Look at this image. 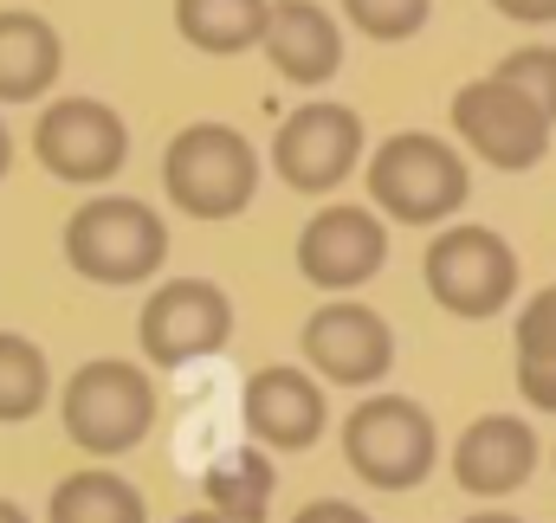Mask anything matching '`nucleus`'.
<instances>
[{"label": "nucleus", "instance_id": "1", "mask_svg": "<svg viewBox=\"0 0 556 523\" xmlns=\"http://www.w3.org/2000/svg\"><path fill=\"white\" fill-rule=\"evenodd\" d=\"M472 194V175L459 162L453 142L427 130H402L389 136L376 155H369V201L389 214V220H408V227H440L466 207Z\"/></svg>", "mask_w": 556, "mask_h": 523}, {"label": "nucleus", "instance_id": "2", "mask_svg": "<svg viewBox=\"0 0 556 523\" xmlns=\"http://www.w3.org/2000/svg\"><path fill=\"white\" fill-rule=\"evenodd\" d=\"M162 188L194 220H233L260 194V155L233 124H188L162 155Z\"/></svg>", "mask_w": 556, "mask_h": 523}, {"label": "nucleus", "instance_id": "3", "mask_svg": "<svg viewBox=\"0 0 556 523\" xmlns=\"http://www.w3.org/2000/svg\"><path fill=\"white\" fill-rule=\"evenodd\" d=\"M65 259L91 284H142L168 259V227L149 201L98 194L65 220Z\"/></svg>", "mask_w": 556, "mask_h": 523}, {"label": "nucleus", "instance_id": "4", "mask_svg": "<svg viewBox=\"0 0 556 523\" xmlns=\"http://www.w3.org/2000/svg\"><path fill=\"white\" fill-rule=\"evenodd\" d=\"M433 452H440L433 420H427V407H415L408 394H369L343 420V459L376 492H408V485H420L433 472Z\"/></svg>", "mask_w": 556, "mask_h": 523}, {"label": "nucleus", "instance_id": "5", "mask_svg": "<svg viewBox=\"0 0 556 523\" xmlns=\"http://www.w3.org/2000/svg\"><path fill=\"white\" fill-rule=\"evenodd\" d=\"M59 413H65L72 446H85L98 459H117V452L142 446V433L155 426V388H149V375H142L137 362L104 356V362H85L65 382Z\"/></svg>", "mask_w": 556, "mask_h": 523}, {"label": "nucleus", "instance_id": "6", "mask_svg": "<svg viewBox=\"0 0 556 523\" xmlns=\"http://www.w3.org/2000/svg\"><path fill=\"white\" fill-rule=\"evenodd\" d=\"M427 291L453 317H498L518 291V253L492 227H446L427 246Z\"/></svg>", "mask_w": 556, "mask_h": 523}, {"label": "nucleus", "instance_id": "7", "mask_svg": "<svg viewBox=\"0 0 556 523\" xmlns=\"http://www.w3.org/2000/svg\"><path fill=\"white\" fill-rule=\"evenodd\" d=\"M137 336H142V356H149L155 369H188V362L227 349V336H233V304H227V291L207 284V278H168L162 291H149Z\"/></svg>", "mask_w": 556, "mask_h": 523}, {"label": "nucleus", "instance_id": "8", "mask_svg": "<svg viewBox=\"0 0 556 523\" xmlns=\"http://www.w3.org/2000/svg\"><path fill=\"white\" fill-rule=\"evenodd\" d=\"M453 130L466 136L472 155H485L492 168L518 175V168H538L544 149H551V117L505 78H472L453 91Z\"/></svg>", "mask_w": 556, "mask_h": 523}, {"label": "nucleus", "instance_id": "9", "mask_svg": "<svg viewBox=\"0 0 556 523\" xmlns=\"http://www.w3.org/2000/svg\"><path fill=\"white\" fill-rule=\"evenodd\" d=\"M33 155L46 162V175L78 181V188H98V181H111V175L124 168L130 130H124V117H117L111 104H98V98H59V104H46L39 124H33Z\"/></svg>", "mask_w": 556, "mask_h": 523}, {"label": "nucleus", "instance_id": "10", "mask_svg": "<svg viewBox=\"0 0 556 523\" xmlns=\"http://www.w3.org/2000/svg\"><path fill=\"white\" fill-rule=\"evenodd\" d=\"M363 155V117L350 104H304L291 111L273 136V168L298 194H330L350 181Z\"/></svg>", "mask_w": 556, "mask_h": 523}, {"label": "nucleus", "instance_id": "11", "mask_svg": "<svg viewBox=\"0 0 556 523\" xmlns=\"http://www.w3.org/2000/svg\"><path fill=\"white\" fill-rule=\"evenodd\" d=\"M304 362L324 382H337V388H369V382H382L395 369V336H389L382 310L337 297V304L311 310V323H304Z\"/></svg>", "mask_w": 556, "mask_h": 523}, {"label": "nucleus", "instance_id": "12", "mask_svg": "<svg viewBox=\"0 0 556 523\" xmlns=\"http://www.w3.org/2000/svg\"><path fill=\"white\" fill-rule=\"evenodd\" d=\"M382 259H389V233L369 207H324L298 233V271L317 291H356L382 271Z\"/></svg>", "mask_w": 556, "mask_h": 523}, {"label": "nucleus", "instance_id": "13", "mask_svg": "<svg viewBox=\"0 0 556 523\" xmlns=\"http://www.w3.org/2000/svg\"><path fill=\"white\" fill-rule=\"evenodd\" d=\"M240 413H247V433H253L260 446H273V452H304V446H317V433H324V420H330L324 388H317L304 369H291V362L260 369V375L247 382Z\"/></svg>", "mask_w": 556, "mask_h": 523}, {"label": "nucleus", "instance_id": "14", "mask_svg": "<svg viewBox=\"0 0 556 523\" xmlns=\"http://www.w3.org/2000/svg\"><path fill=\"white\" fill-rule=\"evenodd\" d=\"M531 472H538V433H531L525 420H511V413L472 420V426L459 433V446H453V479H459V492H472V498H505V492H518Z\"/></svg>", "mask_w": 556, "mask_h": 523}, {"label": "nucleus", "instance_id": "15", "mask_svg": "<svg viewBox=\"0 0 556 523\" xmlns=\"http://www.w3.org/2000/svg\"><path fill=\"white\" fill-rule=\"evenodd\" d=\"M260 46L278 65V78H291V85H330L343 65V33L317 0H273Z\"/></svg>", "mask_w": 556, "mask_h": 523}, {"label": "nucleus", "instance_id": "16", "mask_svg": "<svg viewBox=\"0 0 556 523\" xmlns=\"http://www.w3.org/2000/svg\"><path fill=\"white\" fill-rule=\"evenodd\" d=\"M65 46L39 13H0V104H33L59 85Z\"/></svg>", "mask_w": 556, "mask_h": 523}, {"label": "nucleus", "instance_id": "17", "mask_svg": "<svg viewBox=\"0 0 556 523\" xmlns=\"http://www.w3.org/2000/svg\"><path fill=\"white\" fill-rule=\"evenodd\" d=\"M266 13L273 0H175V26L194 52H214V59H233L247 46L266 39Z\"/></svg>", "mask_w": 556, "mask_h": 523}, {"label": "nucleus", "instance_id": "18", "mask_svg": "<svg viewBox=\"0 0 556 523\" xmlns=\"http://www.w3.org/2000/svg\"><path fill=\"white\" fill-rule=\"evenodd\" d=\"M52 523H149L142 511L137 485L130 479H117V472H72V479H59V492H52Z\"/></svg>", "mask_w": 556, "mask_h": 523}, {"label": "nucleus", "instance_id": "19", "mask_svg": "<svg viewBox=\"0 0 556 523\" xmlns=\"http://www.w3.org/2000/svg\"><path fill=\"white\" fill-rule=\"evenodd\" d=\"M201 492H207V511H220V518H233V523H260L273 511V459L260 446H240V452H227L207 472Z\"/></svg>", "mask_w": 556, "mask_h": 523}, {"label": "nucleus", "instance_id": "20", "mask_svg": "<svg viewBox=\"0 0 556 523\" xmlns=\"http://www.w3.org/2000/svg\"><path fill=\"white\" fill-rule=\"evenodd\" d=\"M52 394V369L39 356V343L0 330V420H33Z\"/></svg>", "mask_w": 556, "mask_h": 523}, {"label": "nucleus", "instance_id": "21", "mask_svg": "<svg viewBox=\"0 0 556 523\" xmlns=\"http://www.w3.org/2000/svg\"><path fill=\"white\" fill-rule=\"evenodd\" d=\"M492 78H505V85H518L544 117L556 124V46H518L511 59H498V72Z\"/></svg>", "mask_w": 556, "mask_h": 523}, {"label": "nucleus", "instance_id": "22", "mask_svg": "<svg viewBox=\"0 0 556 523\" xmlns=\"http://www.w3.org/2000/svg\"><path fill=\"white\" fill-rule=\"evenodd\" d=\"M427 7L433 0H343L350 26L369 33V39H415L427 26Z\"/></svg>", "mask_w": 556, "mask_h": 523}, {"label": "nucleus", "instance_id": "23", "mask_svg": "<svg viewBox=\"0 0 556 523\" xmlns=\"http://www.w3.org/2000/svg\"><path fill=\"white\" fill-rule=\"evenodd\" d=\"M518 362H556V284L538 291L518 317Z\"/></svg>", "mask_w": 556, "mask_h": 523}, {"label": "nucleus", "instance_id": "24", "mask_svg": "<svg viewBox=\"0 0 556 523\" xmlns=\"http://www.w3.org/2000/svg\"><path fill=\"white\" fill-rule=\"evenodd\" d=\"M518 388H525L531 407L556 413V362H518Z\"/></svg>", "mask_w": 556, "mask_h": 523}, {"label": "nucleus", "instance_id": "25", "mask_svg": "<svg viewBox=\"0 0 556 523\" xmlns=\"http://www.w3.org/2000/svg\"><path fill=\"white\" fill-rule=\"evenodd\" d=\"M291 523H369V518L356 505H343V498H317V505H304Z\"/></svg>", "mask_w": 556, "mask_h": 523}, {"label": "nucleus", "instance_id": "26", "mask_svg": "<svg viewBox=\"0 0 556 523\" xmlns=\"http://www.w3.org/2000/svg\"><path fill=\"white\" fill-rule=\"evenodd\" d=\"M505 20H525V26H551L556 20V0H492Z\"/></svg>", "mask_w": 556, "mask_h": 523}, {"label": "nucleus", "instance_id": "27", "mask_svg": "<svg viewBox=\"0 0 556 523\" xmlns=\"http://www.w3.org/2000/svg\"><path fill=\"white\" fill-rule=\"evenodd\" d=\"M13 168V136H7V124H0V175Z\"/></svg>", "mask_w": 556, "mask_h": 523}, {"label": "nucleus", "instance_id": "28", "mask_svg": "<svg viewBox=\"0 0 556 523\" xmlns=\"http://www.w3.org/2000/svg\"><path fill=\"white\" fill-rule=\"evenodd\" d=\"M466 523H525V518H511V511H479V518H466Z\"/></svg>", "mask_w": 556, "mask_h": 523}, {"label": "nucleus", "instance_id": "29", "mask_svg": "<svg viewBox=\"0 0 556 523\" xmlns=\"http://www.w3.org/2000/svg\"><path fill=\"white\" fill-rule=\"evenodd\" d=\"M175 523H233V518H220V511H188V518H175Z\"/></svg>", "mask_w": 556, "mask_h": 523}, {"label": "nucleus", "instance_id": "30", "mask_svg": "<svg viewBox=\"0 0 556 523\" xmlns=\"http://www.w3.org/2000/svg\"><path fill=\"white\" fill-rule=\"evenodd\" d=\"M0 523H26V511H20V505H7V498H0Z\"/></svg>", "mask_w": 556, "mask_h": 523}]
</instances>
